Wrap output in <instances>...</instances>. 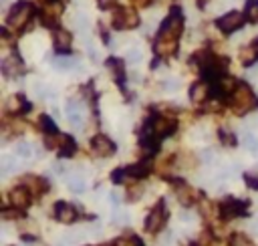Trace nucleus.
<instances>
[{
	"instance_id": "nucleus-1",
	"label": "nucleus",
	"mask_w": 258,
	"mask_h": 246,
	"mask_svg": "<svg viewBox=\"0 0 258 246\" xmlns=\"http://www.w3.org/2000/svg\"><path fill=\"white\" fill-rule=\"evenodd\" d=\"M232 107L236 113H246L256 107V97L252 95V91L246 85L236 87V91L232 95Z\"/></svg>"
},
{
	"instance_id": "nucleus-2",
	"label": "nucleus",
	"mask_w": 258,
	"mask_h": 246,
	"mask_svg": "<svg viewBox=\"0 0 258 246\" xmlns=\"http://www.w3.org/2000/svg\"><path fill=\"white\" fill-rule=\"evenodd\" d=\"M32 16V6L28 2H19L8 14V26L12 28H23Z\"/></svg>"
},
{
	"instance_id": "nucleus-3",
	"label": "nucleus",
	"mask_w": 258,
	"mask_h": 246,
	"mask_svg": "<svg viewBox=\"0 0 258 246\" xmlns=\"http://www.w3.org/2000/svg\"><path fill=\"white\" fill-rule=\"evenodd\" d=\"M137 24H140V16L135 14V10L119 8L113 14V26L115 28H135Z\"/></svg>"
},
{
	"instance_id": "nucleus-4",
	"label": "nucleus",
	"mask_w": 258,
	"mask_h": 246,
	"mask_svg": "<svg viewBox=\"0 0 258 246\" xmlns=\"http://www.w3.org/2000/svg\"><path fill=\"white\" fill-rule=\"evenodd\" d=\"M182 24H184L182 16L174 12L171 16H167L165 22L162 24V35L160 37H164V39H178L180 32H182Z\"/></svg>"
},
{
	"instance_id": "nucleus-5",
	"label": "nucleus",
	"mask_w": 258,
	"mask_h": 246,
	"mask_svg": "<svg viewBox=\"0 0 258 246\" xmlns=\"http://www.w3.org/2000/svg\"><path fill=\"white\" fill-rule=\"evenodd\" d=\"M242 24H244V16L240 12H228V14H224V16H220V19H218V26H220V30H224V32H234Z\"/></svg>"
},
{
	"instance_id": "nucleus-6",
	"label": "nucleus",
	"mask_w": 258,
	"mask_h": 246,
	"mask_svg": "<svg viewBox=\"0 0 258 246\" xmlns=\"http://www.w3.org/2000/svg\"><path fill=\"white\" fill-rule=\"evenodd\" d=\"M174 129H176V123L169 121V119H165V117H153L151 119V125H149V131L156 137H165Z\"/></svg>"
},
{
	"instance_id": "nucleus-7",
	"label": "nucleus",
	"mask_w": 258,
	"mask_h": 246,
	"mask_svg": "<svg viewBox=\"0 0 258 246\" xmlns=\"http://www.w3.org/2000/svg\"><path fill=\"white\" fill-rule=\"evenodd\" d=\"M164 222H165V210H164V206L153 208L151 214L145 220V230L147 232H160L162 226H164Z\"/></svg>"
},
{
	"instance_id": "nucleus-8",
	"label": "nucleus",
	"mask_w": 258,
	"mask_h": 246,
	"mask_svg": "<svg viewBox=\"0 0 258 246\" xmlns=\"http://www.w3.org/2000/svg\"><path fill=\"white\" fill-rule=\"evenodd\" d=\"M93 152L99 157H107V156H111L115 152V145H113V141L109 137L97 135V137H93Z\"/></svg>"
},
{
	"instance_id": "nucleus-9",
	"label": "nucleus",
	"mask_w": 258,
	"mask_h": 246,
	"mask_svg": "<svg viewBox=\"0 0 258 246\" xmlns=\"http://www.w3.org/2000/svg\"><path fill=\"white\" fill-rule=\"evenodd\" d=\"M23 71H24L23 61L16 55H10V57H6L2 61V73L6 77H19V75H23Z\"/></svg>"
},
{
	"instance_id": "nucleus-10",
	"label": "nucleus",
	"mask_w": 258,
	"mask_h": 246,
	"mask_svg": "<svg viewBox=\"0 0 258 246\" xmlns=\"http://www.w3.org/2000/svg\"><path fill=\"white\" fill-rule=\"evenodd\" d=\"M55 216H57V220H59V222L69 224V222H73V220H75L77 212H75V208H73L71 204L59 202V204H57V208H55Z\"/></svg>"
},
{
	"instance_id": "nucleus-11",
	"label": "nucleus",
	"mask_w": 258,
	"mask_h": 246,
	"mask_svg": "<svg viewBox=\"0 0 258 246\" xmlns=\"http://www.w3.org/2000/svg\"><path fill=\"white\" fill-rule=\"evenodd\" d=\"M176 48H178V39H164V37H160V41L156 43V51H158V55H162V57L174 55Z\"/></svg>"
},
{
	"instance_id": "nucleus-12",
	"label": "nucleus",
	"mask_w": 258,
	"mask_h": 246,
	"mask_svg": "<svg viewBox=\"0 0 258 246\" xmlns=\"http://www.w3.org/2000/svg\"><path fill=\"white\" fill-rule=\"evenodd\" d=\"M28 192L24 190V188H14L12 192H10V204L12 206H16V208H24V206H28Z\"/></svg>"
},
{
	"instance_id": "nucleus-13",
	"label": "nucleus",
	"mask_w": 258,
	"mask_h": 246,
	"mask_svg": "<svg viewBox=\"0 0 258 246\" xmlns=\"http://www.w3.org/2000/svg\"><path fill=\"white\" fill-rule=\"evenodd\" d=\"M61 4H57V2H48V6L45 8V12H43V22L48 26V24H55V21L59 19V14H61Z\"/></svg>"
},
{
	"instance_id": "nucleus-14",
	"label": "nucleus",
	"mask_w": 258,
	"mask_h": 246,
	"mask_svg": "<svg viewBox=\"0 0 258 246\" xmlns=\"http://www.w3.org/2000/svg\"><path fill=\"white\" fill-rule=\"evenodd\" d=\"M6 109H8L10 113H24V111L28 109V103L24 101V97L12 95L10 99H8V103H6Z\"/></svg>"
},
{
	"instance_id": "nucleus-15",
	"label": "nucleus",
	"mask_w": 258,
	"mask_h": 246,
	"mask_svg": "<svg viewBox=\"0 0 258 246\" xmlns=\"http://www.w3.org/2000/svg\"><path fill=\"white\" fill-rule=\"evenodd\" d=\"M67 115L75 127H81V105L77 101H69L67 103Z\"/></svg>"
},
{
	"instance_id": "nucleus-16",
	"label": "nucleus",
	"mask_w": 258,
	"mask_h": 246,
	"mask_svg": "<svg viewBox=\"0 0 258 246\" xmlns=\"http://www.w3.org/2000/svg\"><path fill=\"white\" fill-rule=\"evenodd\" d=\"M208 93H210L208 85H206V83H196V85L192 87V91H190V97H192L194 103H202L206 97H208Z\"/></svg>"
},
{
	"instance_id": "nucleus-17",
	"label": "nucleus",
	"mask_w": 258,
	"mask_h": 246,
	"mask_svg": "<svg viewBox=\"0 0 258 246\" xmlns=\"http://www.w3.org/2000/svg\"><path fill=\"white\" fill-rule=\"evenodd\" d=\"M236 81L232 79V77H220L218 79V93L220 95H228V93H232V91H236Z\"/></svg>"
},
{
	"instance_id": "nucleus-18",
	"label": "nucleus",
	"mask_w": 258,
	"mask_h": 246,
	"mask_svg": "<svg viewBox=\"0 0 258 246\" xmlns=\"http://www.w3.org/2000/svg\"><path fill=\"white\" fill-rule=\"evenodd\" d=\"M55 46L59 51H67V48L71 46V35H69L67 30H57L55 32Z\"/></svg>"
},
{
	"instance_id": "nucleus-19",
	"label": "nucleus",
	"mask_w": 258,
	"mask_h": 246,
	"mask_svg": "<svg viewBox=\"0 0 258 246\" xmlns=\"http://www.w3.org/2000/svg\"><path fill=\"white\" fill-rule=\"evenodd\" d=\"M23 182H24V186H28L34 194H43V192L47 190V184L43 182V179H39V178H30V176H26V178L23 179Z\"/></svg>"
},
{
	"instance_id": "nucleus-20",
	"label": "nucleus",
	"mask_w": 258,
	"mask_h": 246,
	"mask_svg": "<svg viewBox=\"0 0 258 246\" xmlns=\"http://www.w3.org/2000/svg\"><path fill=\"white\" fill-rule=\"evenodd\" d=\"M224 216H234V214H240V212H244V204L242 202H234V200H230V202H226L224 204Z\"/></svg>"
},
{
	"instance_id": "nucleus-21",
	"label": "nucleus",
	"mask_w": 258,
	"mask_h": 246,
	"mask_svg": "<svg viewBox=\"0 0 258 246\" xmlns=\"http://www.w3.org/2000/svg\"><path fill=\"white\" fill-rule=\"evenodd\" d=\"M256 55H258V51L254 46H246V48L240 51V61H242L244 65H252L256 61Z\"/></svg>"
},
{
	"instance_id": "nucleus-22",
	"label": "nucleus",
	"mask_w": 258,
	"mask_h": 246,
	"mask_svg": "<svg viewBox=\"0 0 258 246\" xmlns=\"http://www.w3.org/2000/svg\"><path fill=\"white\" fill-rule=\"evenodd\" d=\"M147 170H149V163L147 161H140V163H135V166H131L127 170V174L129 176H135V178H143L147 174Z\"/></svg>"
},
{
	"instance_id": "nucleus-23",
	"label": "nucleus",
	"mask_w": 258,
	"mask_h": 246,
	"mask_svg": "<svg viewBox=\"0 0 258 246\" xmlns=\"http://www.w3.org/2000/svg\"><path fill=\"white\" fill-rule=\"evenodd\" d=\"M67 182H69V188H71L73 194H81L85 190V182L81 179V176H69Z\"/></svg>"
},
{
	"instance_id": "nucleus-24",
	"label": "nucleus",
	"mask_w": 258,
	"mask_h": 246,
	"mask_svg": "<svg viewBox=\"0 0 258 246\" xmlns=\"http://www.w3.org/2000/svg\"><path fill=\"white\" fill-rule=\"evenodd\" d=\"M246 19L250 22H258V0H248V4H246Z\"/></svg>"
},
{
	"instance_id": "nucleus-25",
	"label": "nucleus",
	"mask_w": 258,
	"mask_h": 246,
	"mask_svg": "<svg viewBox=\"0 0 258 246\" xmlns=\"http://www.w3.org/2000/svg\"><path fill=\"white\" fill-rule=\"evenodd\" d=\"M73 152H75L73 139L67 137V135H63V141H61V147H59V154H61V156H71Z\"/></svg>"
},
{
	"instance_id": "nucleus-26",
	"label": "nucleus",
	"mask_w": 258,
	"mask_h": 246,
	"mask_svg": "<svg viewBox=\"0 0 258 246\" xmlns=\"http://www.w3.org/2000/svg\"><path fill=\"white\" fill-rule=\"evenodd\" d=\"M53 65H55V69H59V71H69V69H73L75 61L69 59V57H57Z\"/></svg>"
},
{
	"instance_id": "nucleus-27",
	"label": "nucleus",
	"mask_w": 258,
	"mask_h": 246,
	"mask_svg": "<svg viewBox=\"0 0 258 246\" xmlns=\"http://www.w3.org/2000/svg\"><path fill=\"white\" fill-rule=\"evenodd\" d=\"M109 67H111V71L115 73V77H117V81H119V83H121V81H123V63L121 61H117V59H111L109 61Z\"/></svg>"
},
{
	"instance_id": "nucleus-28",
	"label": "nucleus",
	"mask_w": 258,
	"mask_h": 246,
	"mask_svg": "<svg viewBox=\"0 0 258 246\" xmlns=\"http://www.w3.org/2000/svg\"><path fill=\"white\" fill-rule=\"evenodd\" d=\"M16 154L23 156V157H28L32 154V150H30V145L26 141H19V143H16Z\"/></svg>"
},
{
	"instance_id": "nucleus-29",
	"label": "nucleus",
	"mask_w": 258,
	"mask_h": 246,
	"mask_svg": "<svg viewBox=\"0 0 258 246\" xmlns=\"http://www.w3.org/2000/svg\"><path fill=\"white\" fill-rule=\"evenodd\" d=\"M41 125H43V129L47 131V134H55V131H57V127H55L53 119H48L47 115H45V117H41Z\"/></svg>"
},
{
	"instance_id": "nucleus-30",
	"label": "nucleus",
	"mask_w": 258,
	"mask_h": 246,
	"mask_svg": "<svg viewBox=\"0 0 258 246\" xmlns=\"http://www.w3.org/2000/svg\"><path fill=\"white\" fill-rule=\"evenodd\" d=\"M192 194H194L192 190L184 188L182 192H178V198H180V202H182V204H190V202H192Z\"/></svg>"
},
{
	"instance_id": "nucleus-31",
	"label": "nucleus",
	"mask_w": 258,
	"mask_h": 246,
	"mask_svg": "<svg viewBox=\"0 0 258 246\" xmlns=\"http://www.w3.org/2000/svg\"><path fill=\"white\" fill-rule=\"evenodd\" d=\"M115 246H141V240L140 238H121V240H119Z\"/></svg>"
},
{
	"instance_id": "nucleus-32",
	"label": "nucleus",
	"mask_w": 258,
	"mask_h": 246,
	"mask_svg": "<svg viewBox=\"0 0 258 246\" xmlns=\"http://www.w3.org/2000/svg\"><path fill=\"white\" fill-rule=\"evenodd\" d=\"M129 192H131V194H129V200H131V202H135V200H140V198H141V194H143V188L135 186V188H131Z\"/></svg>"
},
{
	"instance_id": "nucleus-33",
	"label": "nucleus",
	"mask_w": 258,
	"mask_h": 246,
	"mask_svg": "<svg viewBox=\"0 0 258 246\" xmlns=\"http://www.w3.org/2000/svg\"><path fill=\"white\" fill-rule=\"evenodd\" d=\"M127 59H129L131 63H140V61H141V53L137 51V48H131L129 55H127Z\"/></svg>"
},
{
	"instance_id": "nucleus-34",
	"label": "nucleus",
	"mask_w": 258,
	"mask_h": 246,
	"mask_svg": "<svg viewBox=\"0 0 258 246\" xmlns=\"http://www.w3.org/2000/svg\"><path fill=\"white\" fill-rule=\"evenodd\" d=\"M10 170H12V159L8 156H4L2 157V174H8Z\"/></svg>"
},
{
	"instance_id": "nucleus-35",
	"label": "nucleus",
	"mask_w": 258,
	"mask_h": 246,
	"mask_svg": "<svg viewBox=\"0 0 258 246\" xmlns=\"http://www.w3.org/2000/svg\"><path fill=\"white\" fill-rule=\"evenodd\" d=\"M234 246H252V242L244 236H234Z\"/></svg>"
},
{
	"instance_id": "nucleus-36",
	"label": "nucleus",
	"mask_w": 258,
	"mask_h": 246,
	"mask_svg": "<svg viewBox=\"0 0 258 246\" xmlns=\"http://www.w3.org/2000/svg\"><path fill=\"white\" fill-rule=\"evenodd\" d=\"M256 143H258V141H256L252 135H246V137H244V145L248 147V150H252V152H256Z\"/></svg>"
},
{
	"instance_id": "nucleus-37",
	"label": "nucleus",
	"mask_w": 258,
	"mask_h": 246,
	"mask_svg": "<svg viewBox=\"0 0 258 246\" xmlns=\"http://www.w3.org/2000/svg\"><path fill=\"white\" fill-rule=\"evenodd\" d=\"M113 2H115V0H99V6L101 8H109V6H113Z\"/></svg>"
},
{
	"instance_id": "nucleus-38",
	"label": "nucleus",
	"mask_w": 258,
	"mask_h": 246,
	"mask_svg": "<svg viewBox=\"0 0 258 246\" xmlns=\"http://www.w3.org/2000/svg\"><path fill=\"white\" fill-rule=\"evenodd\" d=\"M77 24H79V26H87V16L81 14L79 19H77Z\"/></svg>"
},
{
	"instance_id": "nucleus-39",
	"label": "nucleus",
	"mask_w": 258,
	"mask_h": 246,
	"mask_svg": "<svg viewBox=\"0 0 258 246\" xmlns=\"http://www.w3.org/2000/svg\"><path fill=\"white\" fill-rule=\"evenodd\" d=\"M119 200H121V198H119V194H111V202H115V204H119Z\"/></svg>"
},
{
	"instance_id": "nucleus-40",
	"label": "nucleus",
	"mask_w": 258,
	"mask_h": 246,
	"mask_svg": "<svg viewBox=\"0 0 258 246\" xmlns=\"http://www.w3.org/2000/svg\"><path fill=\"white\" fill-rule=\"evenodd\" d=\"M137 2H140V4H149L151 0H137Z\"/></svg>"
},
{
	"instance_id": "nucleus-41",
	"label": "nucleus",
	"mask_w": 258,
	"mask_h": 246,
	"mask_svg": "<svg viewBox=\"0 0 258 246\" xmlns=\"http://www.w3.org/2000/svg\"><path fill=\"white\" fill-rule=\"evenodd\" d=\"M256 46H258V41H256Z\"/></svg>"
}]
</instances>
